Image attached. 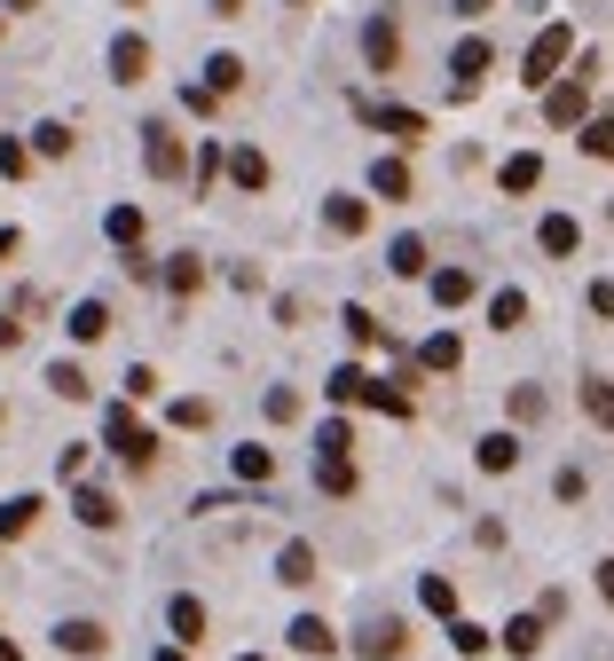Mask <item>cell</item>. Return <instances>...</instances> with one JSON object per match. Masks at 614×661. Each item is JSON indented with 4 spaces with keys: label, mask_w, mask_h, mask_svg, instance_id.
Returning <instances> with one entry per match:
<instances>
[{
    "label": "cell",
    "mask_w": 614,
    "mask_h": 661,
    "mask_svg": "<svg viewBox=\"0 0 614 661\" xmlns=\"http://www.w3.org/2000/svg\"><path fill=\"white\" fill-rule=\"evenodd\" d=\"M567 48H575V32H567V24H543V32H536V48H528V63H520V79L543 87V79H552L560 63H567Z\"/></svg>",
    "instance_id": "obj_1"
},
{
    "label": "cell",
    "mask_w": 614,
    "mask_h": 661,
    "mask_svg": "<svg viewBox=\"0 0 614 661\" xmlns=\"http://www.w3.org/2000/svg\"><path fill=\"white\" fill-rule=\"evenodd\" d=\"M102 441H111L126 465H150V449H158V441H150V425L134 417V410H111V417H102Z\"/></svg>",
    "instance_id": "obj_2"
},
{
    "label": "cell",
    "mask_w": 614,
    "mask_h": 661,
    "mask_svg": "<svg viewBox=\"0 0 614 661\" xmlns=\"http://www.w3.org/2000/svg\"><path fill=\"white\" fill-rule=\"evenodd\" d=\"M143 165H150L158 182H174V174H182V135H174L165 119H158V126H143Z\"/></svg>",
    "instance_id": "obj_3"
},
{
    "label": "cell",
    "mask_w": 614,
    "mask_h": 661,
    "mask_svg": "<svg viewBox=\"0 0 614 661\" xmlns=\"http://www.w3.org/2000/svg\"><path fill=\"white\" fill-rule=\"evenodd\" d=\"M111 79L119 87L150 79V40H143V32H119V40H111Z\"/></svg>",
    "instance_id": "obj_4"
},
{
    "label": "cell",
    "mask_w": 614,
    "mask_h": 661,
    "mask_svg": "<svg viewBox=\"0 0 614 661\" xmlns=\"http://www.w3.org/2000/svg\"><path fill=\"white\" fill-rule=\"evenodd\" d=\"M363 55H370V72H394V63H402V32H394V16H370V24H363Z\"/></svg>",
    "instance_id": "obj_5"
},
{
    "label": "cell",
    "mask_w": 614,
    "mask_h": 661,
    "mask_svg": "<svg viewBox=\"0 0 614 661\" xmlns=\"http://www.w3.org/2000/svg\"><path fill=\"white\" fill-rule=\"evenodd\" d=\"M584 87H591V79H560L552 95H543V119H552V126H575V119H584V103H591Z\"/></svg>",
    "instance_id": "obj_6"
},
{
    "label": "cell",
    "mask_w": 614,
    "mask_h": 661,
    "mask_svg": "<svg viewBox=\"0 0 614 661\" xmlns=\"http://www.w3.org/2000/svg\"><path fill=\"white\" fill-rule=\"evenodd\" d=\"M56 646L79 653V661H95L102 646H111V631H102V622H56Z\"/></svg>",
    "instance_id": "obj_7"
},
{
    "label": "cell",
    "mask_w": 614,
    "mask_h": 661,
    "mask_svg": "<svg viewBox=\"0 0 614 661\" xmlns=\"http://www.w3.org/2000/svg\"><path fill=\"white\" fill-rule=\"evenodd\" d=\"M355 653H363V661H394V653H402V622H386V614H379V622H363Z\"/></svg>",
    "instance_id": "obj_8"
},
{
    "label": "cell",
    "mask_w": 614,
    "mask_h": 661,
    "mask_svg": "<svg viewBox=\"0 0 614 661\" xmlns=\"http://www.w3.org/2000/svg\"><path fill=\"white\" fill-rule=\"evenodd\" d=\"M363 119H379L394 142H418V135H426V119H418V111H394V103H363Z\"/></svg>",
    "instance_id": "obj_9"
},
{
    "label": "cell",
    "mask_w": 614,
    "mask_h": 661,
    "mask_svg": "<svg viewBox=\"0 0 614 661\" xmlns=\"http://www.w3.org/2000/svg\"><path fill=\"white\" fill-rule=\"evenodd\" d=\"M316 488H323V496H347V488H355L347 449H323V457H316Z\"/></svg>",
    "instance_id": "obj_10"
},
{
    "label": "cell",
    "mask_w": 614,
    "mask_h": 661,
    "mask_svg": "<svg viewBox=\"0 0 614 661\" xmlns=\"http://www.w3.org/2000/svg\"><path fill=\"white\" fill-rule=\"evenodd\" d=\"M63 330H72L79 347H95L102 330H111V308H102V300H79V308H72V323H63Z\"/></svg>",
    "instance_id": "obj_11"
},
{
    "label": "cell",
    "mask_w": 614,
    "mask_h": 661,
    "mask_svg": "<svg viewBox=\"0 0 614 661\" xmlns=\"http://www.w3.org/2000/svg\"><path fill=\"white\" fill-rule=\"evenodd\" d=\"M102 237H111V245H143V205H111V213H102Z\"/></svg>",
    "instance_id": "obj_12"
},
{
    "label": "cell",
    "mask_w": 614,
    "mask_h": 661,
    "mask_svg": "<svg viewBox=\"0 0 614 661\" xmlns=\"http://www.w3.org/2000/svg\"><path fill=\"white\" fill-rule=\"evenodd\" d=\"M536 245H543V252H552V260H567L575 245H584V228H575L567 213H552V221H543V228H536Z\"/></svg>",
    "instance_id": "obj_13"
},
{
    "label": "cell",
    "mask_w": 614,
    "mask_h": 661,
    "mask_svg": "<svg viewBox=\"0 0 614 661\" xmlns=\"http://www.w3.org/2000/svg\"><path fill=\"white\" fill-rule=\"evenodd\" d=\"M292 646H299V653H339V638H331L323 614H299V622H292Z\"/></svg>",
    "instance_id": "obj_14"
},
{
    "label": "cell",
    "mask_w": 614,
    "mask_h": 661,
    "mask_svg": "<svg viewBox=\"0 0 614 661\" xmlns=\"http://www.w3.org/2000/svg\"><path fill=\"white\" fill-rule=\"evenodd\" d=\"M40 512H48V504H40V496H9V504H0V536H9V544H16V536H24V527H32V520H40Z\"/></svg>",
    "instance_id": "obj_15"
},
{
    "label": "cell",
    "mask_w": 614,
    "mask_h": 661,
    "mask_svg": "<svg viewBox=\"0 0 614 661\" xmlns=\"http://www.w3.org/2000/svg\"><path fill=\"white\" fill-rule=\"evenodd\" d=\"M323 221H331V237H363V197H331V205H323Z\"/></svg>",
    "instance_id": "obj_16"
},
{
    "label": "cell",
    "mask_w": 614,
    "mask_h": 661,
    "mask_svg": "<svg viewBox=\"0 0 614 661\" xmlns=\"http://www.w3.org/2000/svg\"><path fill=\"white\" fill-rule=\"evenodd\" d=\"M450 72H457V95H465L472 79H481V72H489V40H465V48L450 55Z\"/></svg>",
    "instance_id": "obj_17"
},
{
    "label": "cell",
    "mask_w": 614,
    "mask_h": 661,
    "mask_svg": "<svg viewBox=\"0 0 614 661\" xmlns=\"http://www.w3.org/2000/svg\"><path fill=\"white\" fill-rule=\"evenodd\" d=\"M229 182L236 189H268V158L260 150H229Z\"/></svg>",
    "instance_id": "obj_18"
},
{
    "label": "cell",
    "mask_w": 614,
    "mask_h": 661,
    "mask_svg": "<svg viewBox=\"0 0 614 661\" xmlns=\"http://www.w3.org/2000/svg\"><path fill=\"white\" fill-rule=\"evenodd\" d=\"M72 512H79L87 527H119V504H111L102 488H79V496H72Z\"/></svg>",
    "instance_id": "obj_19"
},
{
    "label": "cell",
    "mask_w": 614,
    "mask_h": 661,
    "mask_svg": "<svg viewBox=\"0 0 614 661\" xmlns=\"http://www.w3.org/2000/svg\"><path fill=\"white\" fill-rule=\"evenodd\" d=\"M277 583H316V551H307V544H284V551H277Z\"/></svg>",
    "instance_id": "obj_20"
},
{
    "label": "cell",
    "mask_w": 614,
    "mask_h": 661,
    "mask_svg": "<svg viewBox=\"0 0 614 661\" xmlns=\"http://www.w3.org/2000/svg\"><path fill=\"white\" fill-rule=\"evenodd\" d=\"M165 622H174V638H182V646L205 638V607H197V599H174V607H165Z\"/></svg>",
    "instance_id": "obj_21"
},
{
    "label": "cell",
    "mask_w": 614,
    "mask_h": 661,
    "mask_svg": "<svg viewBox=\"0 0 614 661\" xmlns=\"http://www.w3.org/2000/svg\"><path fill=\"white\" fill-rule=\"evenodd\" d=\"M418 362H426V371H457V362H465V347L450 339V330H433V339L418 347Z\"/></svg>",
    "instance_id": "obj_22"
},
{
    "label": "cell",
    "mask_w": 614,
    "mask_h": 661,
    "mask_svg": "<svg viewBox=\"0 0 614 661\" xmlns=\"http://www.w3.org/2000/svg\"><path fill=\"white\" fill-rule=\"evenodd\" d=\"M496 182H504L512 197H520V189H536V182H543V158H528V150H520V158H504V174H496Z\"/></svg>",
    "instance_id": "obj_23"
},
{
    "label": "cell",
    "mask_w": 614,
    "mask_h": 661,
    "mask_svg": "<svg viewBox=\"0 0 614 661\" xmlns=\"http://www.w3.org/2000/svg\"><path fill=\"white\" fill-rule=\"evenodd\" d=\"M386 269H394V276H426V237H394Z\"/></svg>",
    "instance_id": "obj_24"
},
{
    "label": "cell",
    "mask_w": 614,
    "mask_h": 661,
    "mask_svg": "<svg viewBox=\"0 0 614 661\" xmlns=\"http://www.w3.org/2000/svg\"><path fill=\"white\" fill-rule=\"evenodd\" d=\"M489 323H496V330H520V323H528V291H496V300H489Z\"/></svg>",
    "instance_id": "obj_25"
},
{
    "label": "cell",
    "mask_w": 614,
    "mask_h": 661,
    "mask_svg": "<svg viewBox=\"0 0 614 661\" xmlns=\"http://www.w3.org/2000/svg\"><path fill=\"white\" fill-rule=\"evenodd\" d=\"M370 189H379V197H409V165L402 158H379V165H370Z\"/></svg>",
    "instance_id": "obj_26"
},
{
    "label": "cell",
    "mask_w": 614,
    "mask_h": 661,
    "mask_svg": "<svg viewBox=\"0 0 614 661\" xmlns=\"http://www.w3.org/2000/svg\"><path fill=\"white\" fill-rule=\"evenodd\" d=\"M229 465H236V481H268V473H277V457H268L260 441H245V449L229 457Z\"/></svg>",
    "instance_id": "obj_27"
},
{
    "label": "cell",
    "mask_w": 614,
    "mask_h": 661,
    "mask_svg": "<svg viewBox=\"0 0 614 661\" xmlns=\"http://www.w3.org/2000/svg\"><path fill=\"white\" fill-rule=\"evenodd\" d=\"M433 300H441V308H465V300H472V276H465V269H441V276H433Z\"/></svg>",
    "instance_id": "obj_28"
},
{
    "label": "cell",
    "mask_w": 614,
    "mask_h": 661,
    "mask_svg": "<svg viewBox=\"0 0 614 661\" xmlns=\"http://www.w3.org/2000/svg\"><path fill=\"white\" fill-rule=\"evenodd\" d=\"M481 465H489V473H512V465H520V441H512V434H489V441H481Z\"/></svg>",
    "instance_id": "obj_29"
},
{
    "label": "cell",
    "mask_w": 614,
    "mask_h": 661,
    "mask_svg": "<svg viewBox=\"0 0 614 661\" xmlns=\"http://www.w3.org/2000/svg\"><path fill=\"white\" fill-rule=\"evenodd\" d=\"M205 87H213V95L245 87V63H236V55H213V63H205Z\"/></svg>",
    "instance_id": "obj_30"
},
{
    "label": "cell",
    "mask_w": 614,
    "mask_h": 661,
    "mask_svg": "<svg viewBox=\"0 0 614 661\" xmlns=\"http://www.w3.org/2000/svg\"><path fill=\"white\" fill-rule=\"evenodd\" d=\"M48 386L63 394V402H87V371H79V362H56V371H48Z\"/></svg>",
    "instance_id": "obj_31"
},
{
    "label": "cell",
    "mask_w": 614,
    "mask_h": 661,
    "mask_svg": "<svg viewBox=\"0 0 614 661\" xmlns=\"http://www.w3.org/2000/svg\"><path fill=\"white\" fill-rule=\"evenodd\" d=\"M363 386H370V378L355 371V362H339V371H331V386H323V394H331V402H363Z\"/></svg>",
    "instance_id": "obj_32"
},
{
    "label": "cell",
    "mask_w": 614,
    "mask_h": 661,
    "mask_svg": "<svg viewBox=\"0 0 614 661\" xmlns=\"http://www.w3.org/2000/svg\"><path fill=\"white\" fill-rule=\"evenodd\" d=\"M504 646H512V653H536V646H543V614H520V622L504 631Z\"/></svg>",
    "instance_id": "obj_33"
},
{
    "label": "cell",
    "mask_w": 614,
    "mask_h": 661,
    "mask_svg": "<svg viewBox=\"0 0 614 661\" xmlns=\"http://www.w3.org/2000/svg\"><path fill=\"white\" fill-rule=\"evenodd\" d=\"M165 284H174V291H197V284H205V260H197V252H174V269H165Z\"/></svg>",
    "instance_id": "obj_34"
},
{
    "label": "cell",
    "mask_w": 614,
    "mask_h": 661,
    "mask_svg": "<svg viewBox=\"0 0 614 661\" xmlns=\"http://www.w3.org/2000/svg\"><path fill=\"white\" fill-rule=\"evenodd\" d=\"M584 410L614 425V378H591V386H584Z\"/></svg>",
    "instance_id": "obj_35"
},
{
    "label": "cell",
    "mask_w": 614,
    "mask_h": 661,
    "mask_svg": "<svg viewBox=\"0 0 614 661\" xmlns=\"http://www.w3.org/2000/svg\"><path fill=\"white\" fill-rule=\"evenodd\" d=\"M584 150L614 165V119H591V126H584Z\"/></svg>",
    "instance_id": "obj_36"
},
{
    "label": "cell",
    "mask_w": 614,
    "mask_h": 661,
    "mask_svg": "<svg viewBox=\"0 0 614 661\" xmlns=\"http://www.w3.org/2000/svg\"><path fill=\"white\" fill-rule=\"evenodd\" d=\"M32 150H40V158H63V150H72V126H56V119H48L40 135H32Z\"/></svg>",
    "instance_id": "obj_37"
},
{
    "label": "cell",
    "mask_w": 614,
    "mask_h": 661,
    "mask_svg": "<svg viewBox=\"0 0 614 661\" xmlns=\"http://www.w3.org/2000/svg\"><path fill=\"white\" fill-rule=\"evenodd\" d=\"M426 607L457 622V590H450V575H426Z\"/></svg>",
    "instance_id": "obj_38"
},
{
    "label": "cell",
    "mask_w": 614,
    "mask_h": 661,
    "mask_svg": "<svg viewBox=\"0 0 614 661\" xmlns=\"http://www.w3.org/2000/svg\"><path fill=\"white\" fill-rule=\"evenodd\" d=\"M450 646H457V653H481V646H489V631H481V622H465V614H457V622H450Z\"/></svg>",
    "instance_id": "obj_39"
},
{
    "label": "cell",
    "mask_w": 614,
    "mask_h": 661,
    "mask_svg": "<svg viewBox=\"0 0 614 661\" xmlns=\"http://www.w3.org/2000/svg\"><path fill=\"white\" fill-rule=\"evenodd\" d=\"M0 174H9V182H24V174H32V150H24L16 135H9V142H0Z\"/></svg>",
    "instance_id": "obj_40"
},
{
    "label": "cell",
    "mask_w": 614,
    "mask_h": 661,
    "mask_svg": "<svg viewBox=\"0 0 614 661\" xmlns=\"http://www.w3.org/2000/svg\"><path fill=\"white\" fill-rule=\"evenodd\" d=\"M339 323H347V339H363V347L379 339V315H370V308H347V315H339Z\"/></svg>",
    "instance_id": "obj_41"
},
{
    "label": "cell",
    "mask_w": 614,
    "mask_h": 661,
    "mask_svg": "<svg viewBox=\"0 0 614 661\" xmlns=\"http://www.w3.org/2000/svg\"><path fill=\"white\" fill-rule=\"evenodd\" d=\"M260 410H268V425H284V417H299V394H292V386H277Z\"/></svg>",
    "instance_id": "obj_42"
},
{
    "label": "cell",
    "mask_w": 614,
    "mask_h": 661,
    "mask_svg": "<svg viewBox=\"0 0 614 661\" xmlns=\"http://www.w3.org/2000/svg\"><path fill=\"white\" fill-rule=\"evenodd\" d=\"M512 417L536 425V417H543V394H536V386H512Z\"/></svg>",
    "instance_id": "obj_43"
},
{
    "label": "cell",
    "mask_w": 614,
    "mask_h": 661,
    "mask_svg": "<svg viewBox=\"0 0 614 661\" xmlns=\"http://www.w3.org/2000/svg\"><path fill=\"white\" fill-rule=\"evenodd\" d=\"M126 394H134V402H150V394H158V371H150V362H134V371H126Z\"/></svg>",
    "instance_id": "obj_44"
},
{
    "label": "cell",
    "mask_w": 614,
    "mask_h": 661,
    "mask_svg": "<svg viewBox=\"0 0 614 661\" xmlns=\"http://www.w3.org/2000/svg\"><path fill=\"white\" fill-rule=\"evenodd\" d=\"M213 174H221V142H205L197 150V189H213Z\"/></svg>",
    "instance_id": "obj_45"
},
{
    "label": "cell",
    "mask_w": 614,
    "mask_h": 661,
    "mask_svg": "<svg viewBox=\"0 0 614 661\" xmlns=\"http://www.w3.org/2000/svg\"><path fill=\"white\" fill-rule=\"evenodd\" d=\"M174 425H213V402H174Z\"/></svg>",
    "instance_id": "obj_46"
},
{
    "label": "cell",
    "mask_w": 614,
    "mask_h": 661,
    "mask_svg": "<svg viewBox=\"0 0 614 661\" xmlns=\"http://www.w3.org/2000/svg\"><path fill=\"white\" fill-rule=\"evenodd\" d=\"M591 315H606V323H614V284H591Z\"/></svg>",
    "instance_id": "obj_47"
},
{
    "label": "cell",
    "mask_w": 614,
    "mask_h": 661,
    "mask_svg": "<svg viewBox=\"0 0 614 661\" xmlns=\"http://www.w3.org/2000/svg\"><path fill=\"white\" fill-rule=\"evenodd\" d=\"M599 599L614 607V559H599Z\"/></svg>",
    "instance_id": "obj_48"
},
{
    "label": "cell",
    "mask_w": 614,
    "mask_h": 661,
    "mask_svg": "<svg viewBox=\"0 0 614 661\" xmlns=\"http://www.w3.org/2000/svg\"><path fill=\"white\" fill-rule=\"evenodd\" d=\"M16 339H24V323H16V315H0V347H16Z\"/></svg>",
    "instance_id": "obj_49"
},
{
    "label": "cell",
    "mask_w": 614,
    "mask_h": 661,
    "mask_svg": "<svg viewBox=\"0 0 614 661\" xmlns=\"http://www.w3.org/2000/svg\"><path fill=\"white\" fill-rule=\"evenodd\" d=\"M9 260H16V228H0V269H9Z\"/></svg>",
    "instance_id": "obj_50"
},
{
    "label": "cell",
    "mask_w": 614,
    "mask_h": 661,
    "mask_svg": "<svg viewBox=\"0 0 614 661\" xmlns=\"http://www.w3.org/2000/svg\"><path fill=\"white\" fill-rule=\"evenodd\" d=\"M0 9H16V16H32V9H40V0H0Z\"/></svg>",
    "instance_id": "obj_51"
},
{
    "label": "cell",
    "mask_w": 614,
    "mask_h": 661,
    "mask_svg": "<svg viewBox=\"0 0 614 661\" xmlns=\"http://www.w3.org/2000/svg\"><path fill=\"white\" fill-rule=\"evenodd\" d=\"M481 9H489V0H457V16H481Z\"/></svg>",
    "instance_id": "obj_52"
},
{
    "label": "cell",
    "mask_w": 614,
    "mask_h": 661,
    "mask_svg": "<svg viewBox=\"0 0 614 661\" xmlns=\"http://www.w3.org/2000/svg\"><path fill=\"white\" fill-rule=\"evenodd\" d=\"M0 661H24V653H16V646H9V638H0Z\"/></svg>",
    "instance_id": "obj_53"
},
{
    "label": "cell",
    "mask_w": 614,
    "mask_h": 661,
    "mask_svg": "<svg viewBox=\"0 0 614 661\" xmlns=\"http://www.w3.org/2000/svg\"><path fill=\"white\" fill-rule=\"evenodd\" d=\"M158 661H189V653H158Z\"/></svg>",
    "instance_id": "obj_54"
},
{
    "label": "cell",
    "mask_w": 614,
    "mask_h": 661,
    "mask_svg": "<svg viewBox=\"0 0 614 661\" xmlns=\"http://www.w3.org/2000/svg\"><path fill=\"white\" fill-rule=\"evenodd\" d=\"M236 661H260V653H236Z\"/></svg>",
    "instance_id": "obj_55"
}]
</instances>
